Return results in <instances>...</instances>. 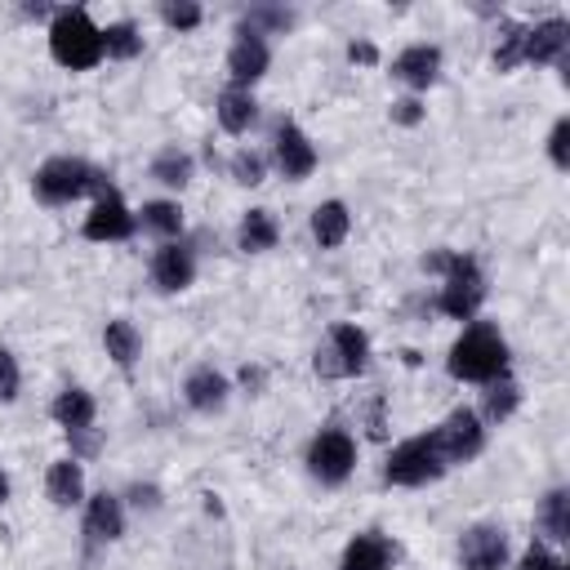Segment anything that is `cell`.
<instances>
[{
  "label": "cell",
  "mask_w": 570,
  "mask_h": 570,
  "mask_svg": "<svg viewBox=\"0 0 570 570\" xmlns=\"http://www.w3.org/2000/svg\"><path fill=\"white\" fill-rule=\"evenodd\" d=\"M450 374L463 383H494L508 374V343L494 325H468L450 347Z\"/></svg>",
  "instance_id": "1"
},
{
  "label": "cell",
  "mask_w": 570,
  "mask_h": 570,
  "mask_svg": "<svg viewBox=\"0 0 570 570\" xmlns=\"http://www.w3.org/2000/svg\"><path fill=\"white\" fill-rule=\"evenodd\" d=\"M49 53L71 71H89L107 58L102 27H94V18L85 9H58L53 27H49Z\"/></svg>",
  "instance_id": "2"
},
{
  "label": "cell",
  "mask_w": 570,
  "mask_h": 570,
  "mask_svg": "<svg viewBox=\"0 0 570 570\" xmlns=\"http://www.w3.org/2000/svg\"><path fill=\"white\" fill-rule=\"evenodd\" d=\"M85 191L102 196V191H111V183L94 165H85L80 156H53V160H45L36 169V196L45 205H67V200H76Z\"/></svg>",
  "instance_id": "3"
},
{
  "label": "cell",
  "mask_w": 570,
  "mask_h": 570,
  "mask_svg": "<svg viewBox=\"0 0 570 570\" xmlns=\"http://www.w3.org/2000/svg\"><path fill=\"white\" fill-rule=\"evenodd\" d=\"M445 285H441V312L454 316V321H472L481 298H485V276L476 267V258L468 254H445V267H441Z\"/></svg>",
  "instance_id": "4"
},
{
  "label": "cell",
  "mask_w": 570,
  "mask_h": 570,
  "mask_svg": "<svg viewBox=\"0 0 570 570\" xmlns=\"http://www.w3.org/2000/svg\"><path fill=\"white\" fill-rule=\"evenodd\" d=\"M383 472H387L392 485H428V481H436V476L445 472V459H441V450H436V441H432V432H428V436L401 441V445L392 450V459H387Z\"/></svg>",
  "instance_id": "5"
},
{
  "label": "cell",
  "mask_w": 570,
  "mask_h": 570,
  "mask_svg": "<svg viewBox=\"0 0 570 570\" xmlns=\"http://www.w3.org/2000/svg\"><path fill=\"white\" fill-rule=\"evenodd\" d=\"M370 365V338L356 325H334L330 343L316 352V374L321 379H352Z\"/></svg>",
  "instance_id": "6"
},
{
  "label": "cell",
  "mask_w": 570,
  "mask_h": 570,
  "mask_svg": "<svg viewBox=\"0 0 570 570\" xmlns=\"http://www.w3.org/2000/svg\"><path fill=\"white\" fill-rule=\"evenodd\" d=\"M356 463V441L343 428H325L321 436H312L307 445V472L325 485H338Z\"/></svg>",
  "instance_id": "7"
},
{
  "label": "cell",
  "mask_w": 570,
  "mask_h": 570,
  "mask_svg": "<svg viewBox=\"0 0 570 570\" xmlns=\"http://www.w3.org/2000/svg\"><path fill=\"white\" fill-rule=\"evenodd\" d=\"M432 441H436V450H441V459H445V468H450V463H468V459L481 454L485 428H481V419H476L472 410H454V414L432 432Z\"/></svg>",
  "instance_id": "8"
},
{
  "label": "cell",
  "mask_w": 570,
  "mask_h": 570,
  "mask_svg": "<svg viewBox=\"0 0 570 570\" xmlns=\"http://www.w3.org/2000/svg\"><path fill=\"white\" fill-rule=\"evenodd\" d=\"M459 561H463V570H503V561H508V534L499 525H472V530H463Z\"/></svg>",
  "instance_id": "9"
},
{
  "label": "cell",
  "mask_w": 570,
  "mask_h": 570,
  "mask_svg": "<svg viewBox=\"0 0 570 570\" xmlns=\"http://www.w3.org/2000/svg\"><path fill=\"white\" fill-rule=\"evenodd\" d=\"M129 232H134V214L125 209V200L116 191H102L85 218V236L89 240H125Z\"/></svg>",
  "instance_id": "10"
},
{
  "label": "cell",
  "mask_w": 570,
  "mask_h": 570,
  "mask_svg": "<svg viewBox=\"0 0 570 570\" xmlns=\"http://www.w3.org/2000/svg\"><path fill=\"white\" fill-rule=\"evenodd\" d=\"M276 165H281V174L294 178V183L316 169V147H312V138H307L298 125H281V129H276Z\"/></svg>",
  "instance_id": "11"
},
{
  "label": "cell",
  "mask_w": 570,
  "mask_h": 570,
  "mask_svg": "<svg viewBox=\"0 0 570 570\" xmlns=\"http://www.w3.org/2000/svg\"><path fill=\"white\" fill-rule=\"evenodd\" d=\"M151 281L165 289V294H178V289H187L191 281H196V258H191V249L187 245H160L156 249V258H151Z\"/></svg>",
  "instance_id": "12"
},
{
  "label": "cell",
  "mask_w": 570,
  "mask_h": 570,
  "mask_svg": "<svg viewBox=\"0 0 570 570\" xmlns=\"http://www.w3.org/2000/svg\"><path fill=\"white\" fill-rule=\"evenodd\" d=\"M436 71H441V49L436 45H410L392 62V76L405 80L410 89H428L436 80Z\"/></svg>",
  "instance_id": "13"
},
{
  "label": "cell",
  "mask_w": 570,
  "mask_h": 570,
  "mask_svg": "<svg viewBox=\"0 0 570 570\" xmlns=\"http://www.w3.org/2000/svg\"><path fill=\"white\" fill-rule=\"evenodd\" d=\"M267 62H272V53H267V45L258 40V36H240L236 45H232V53H227V71H232V89H245V85H254L263 71H267Z\"/></svg>",
  "instance_id": "14"
},
{
  "label": "cell",
  "mask_w": 570,
  "mask_h": 570,
  "mask_svg": "<svg viewBox=\"0 0 570 570\" xmlns=\"http://www.w3.org/2000/svg\"><path fill=\"white\" fill-rule=\"evenodd\" d=\"M566 45H570V27H566V18H548V22H539V27H525V62H557L561 53H566Z\"/></svg>",
  "instance_id": "15"
},
{
  "label": "cell",
  "mask_w": 570,
  "mask_h": 570,
  "mask_svg": "<svg viewBox=\"0 0 570 570\" xmlns=\"http://www.w3.org/2000/svg\"><path fill=\"white\" fill-rule=\"evenodd\" d=\"M85 534L94 539V543H111V539H120L125 534V508H120V499L116 494H94L89 499V512H85Z\"/></svg>",
  "instance_id": "16"
},
{
  "label": "cell",
  "mask_w": 570,
  "mask_h": 570,
  "mask_svg": "<svg viewBox=\"0 0 570 570\" xmlns=\"http://www.w3.org/2000/svg\"><path fill=\"white\" fill-rule=\"evenodd\" d=\"M392 543L383 534H356L347 548H343V566L338 570H392Z\"/></svg>",
  "instance_id": "17"
},
{
  "label": "cell",
  "mask_w": 570,
  "mask_h": 570,
  "mask_svg": "<svg viewBox=\"0 0 570 570\" xmlns=\"http://www.w3.org/2000/svg\"><path fill=\"white\" fill-rule=\"evenodd\" d=\"M183 396H187V405L191 410H200V414H214V410H223V401H227V379L218 374V370H191L187 374V383H183Z\"/></svg>",
  "instance_id": "18"
},
{
  "label": "cell",
  "mask_w": 570,
  "mask_h": 570,
  "mask_svg": "<svg viewBox=\"0 0 570 570\" xmlns=\"http://www.w3.org/2000/svg\"><path fill=\"white\" fill-rule=\"evenodd\" d=\"M347 227H352V214H347L343 200H325V205L312 209V236H316L321 249L343 245V240H347Z\"/></svg>",
  "instance_id": "19"
},
{
  "label": "cell",
  "mask_w": 570,
  "mask_h": 570,
  "mask_svg": "<svg viewBox=\"0 0 570 570\" xmlns=\"http://www.w3.org/2000/svg\"><path fill=\"white\" fill-rule=\"evenodd\" d=\"M49 499L58 503V508H76L80 499H85V472H80V463L76 459H58L53 468H49Z\"/></svg>",
  "instance_id": "20"
},
{
  "label": "cell",
  "mask_w": 570,
  "mask_h": 570,
  "mask_svg": "<svg viewBox=\"0 0 570 570\" xmlns=\"http://www.w3.org/2000/svg\"><path fill=\"white\" fill-rule=\"evenodd\" d=\"M53 419H58L67 432L94 428V396H89L85 387H62L58 401H53Z\"/></svg>",
  "instance_id": "21"
},
{
  "label": "cell",
  "mask_w": 570,
  "mask_h": 570,
  "mask_svg": "<svg viewBox=\"0 0 570 570\" xmlns=\"http://www.w3.org/2000/svg\"><path fill=\"white\" fill-rule=\"evenodd\" d=\"M276 236H281V227H276V218H272L267 209H249V214L240 218V232H236V245H240L245 254H263V249H272V245H276Z\"/></svg>",
  "instance_id": "22"
},
{
  "label": "cell",
  "mask_w": 570,
  "mask_h": 570,
  "mask_svg": "<svg viewBox=\"0 0 570 570\" xmlns=\"http://www.w3.org/2000/svg\"><path fill=\"white\" fill-rule=\"evenodd\" d=\"M254 116H258V107H254L249 89H223L218 94V125L227 134H245L254 125Z\"/></svg>",
  "instance_id": "23"
},
{
  "label": "cell",
  "mask_w": 570,
  "mask_h": 570,
  "mask_svg": "<svg viewBox=\"0 0 570 570\" xmlns=\"http://www.w3.org/2000/svg\"><path fill=\"white\" fill-rule=\"evenodd\" d=\"M102 343H107V356L120 365V370H129L134 361H138V347H142V338H138V330L125 321V316H116V321H107V330H102Z\"/></svg>",
  "instance_id": "24"
},
{
  "label": "cell",
  "mask_w": 570,
  "mask_h": 570,
  "mask_svg": "<svg viewBox=\"0 0 570 570\" xmlns=\"http://www.w3.org/2000/svg\"><path fill=\"white\" fill-rule=\"evenodd\" d=\"M539 525L548 539L566 543L570 539V494L566 490H548V499L539 503Z\"/></svg>",
  "instance_id": "25"
},
{
  "label": "cell",
  "mask_w": 570,
  "mask_h": 570,
  "mask_svg": "<svg viewBox=\"0 0 570 570\" xmlns=\"http://www.w3.org/2000/svg\"><path fill=\"white\" fill-rule=\"evenodd\" d=\"M151 178L165 183V187H187V183H191V156L178 151V147H165V151L151 160Z\"/></svg>",
  "instance_id": "26"
},
{
  "label": "cell",
  "mask_w": 570,
  "mask_h": 570,
  "mask_svg": "<svg viewBox=\"0 0 570 570\" xmlns=\"http://www.w3.org/2000/svg\"><path fill=\"white\" fill-rule=\"evenodd\" d=\"M102 49H107V58H138L142 53V36H138L134 22H111L102 31Z\"/></svg>",
  "instance_id": "27"
},
{
  "label": "cell",
  "mask_w": 570,
  "mask_h": 570,
  "mask_svg": "<svg viewBox=\"0 0 570 570\" xmlns=\"http://www.w3.org/2000/svg\"><path fill=\"white\" fill-rule=\"evenodd\" d=\"M517 401H521V387H517L512 379H494L490 392H485V419H490V423H503V419L517 410Z\"/></svg>",
  "instance_id": "28"
},
{
  "label": "cell",
  "mask_w": 570,
  "mask_h": 570,
  "mask_svg": "<svg viewBox=\"0 0 570 570\" xmlns=\"http://www.w3.org/2000/svg\"><path fill=\"white\" fill-rule=\"evenodd\" d=\"M521 53H525V27L503 22V36H499V45H494V67H499V71H512L517 62H525Z\"/></svg>",
  "instance_id": "29"
},
{
  "label": "cell",
  "mask_w": 570,
  "mask_h": 570,
  "mask_svg": "<svg viewBox=\"0 0 570 570\" xmlns=\"http://www.w3.org/2000/svg\"><path fill=\"white\" fill-rule=\"evenodd\" d=\"M142 227L174 236V232H183V209L174 200H151V205H142Z\"/></svg>",
  "instance_id": "30"
},
{
  "label": "cell",
  "mask_w": 570,
  "mask_h": 570,
  "mask_svg": "<svg viewBox=\"0 0 570 570\" xmlns=\"http://www.w3.org/2000/svg\"><path fill=\"white\" fill-rule=\"evenodd\" d=\"M289 22H294V13H289V9H249V18L240 22V36H258V40H263V27L285 31Z\"/></svg>",
  "instance_id": "31"
},
{
  "label": "cell",
  "mask_w": 570,
  "mask_h": 570,
  "mask_svg": "<svg viewBox=\"0 0 570 570\" xmlns=\"http://www.w3.org/2000/svg\"><path fill=\"white\" fill-rule=\"evenodd\" d=\"M263 169H267V165H263L258 151H236V156H232V178H236L240 187H258V183H263Z\"/></svg>",
  "instance_id": "32"
},
{
  "label": "cell",
  "mask_w": 570,
  "mask_h": 570,
  "mask_svg": "<svg viewBox=\"0 0 570 570\" xmlns=\"http://www.w3.org/2000/svg\"><path fill=\"white\" fill-rule=\"evenodd\" d=\"M548 156H552L557 169L570 165V120H557V125H552V134H548Z\"/></svg>",
  "instance_id": "33"
},
{
  "label": "cell",
  "mask_w": 570,
  "mask_h": 570,
  "mask_svg": "<svg viewBox=\"0 0 570 570\" xmlns=\"http://www.w3.org/2000/svg\"><path fill=\"white\" fill-rule=\"evenodd\" d=\"M160 18L178 31H191L200 22V4H160Z\"/></svg>",
  "instance_id": "34"
},
{
  "label": "cell",
  "mask_w": 570,
  "mask_h": 570,
  "mask_svg": "<svg viewBox=\"0 0 570 570\" xmlns=\"http://www.w3.org/2000/svg\"><path fill=\"white\" fill-rule=\"evenodd\" d=\"M18 383H22V379H18V361L0 347V401H13V396H18Z\"/></svg>",
  "instance_id": "35"
},
{
  "label": "cell",
  "mask_w": 570,
  "mask_h": 570,
  "mask_svg": "<svg viewBox=\"0 0 570 570\" xmlns=\"http://www.w3.org/2000/svg\"><path fill=\"white\" fill-rule=\"evenodd\" d=\"M392 120H396V125H419V120H423V102H419V98L392 102Z\"/></svg>",
  "instance_id": "36"
},
{
  "label": "cell",
  "mask_w": 570,
  "mask_h": 570,
  "mask_svg": "<svg viewBox=\"0 0 570 570\" xmlns=\"http://www.w3.org/2000/svg\"><path fill=\"white\" fill-rule=\"evenodd\" d=\"M521 570H566L548 548H530L525 557H521Z\"/></svg>",
  "instance_id": "37"
},
{
  "label": "cell",
  "mask_w": 570,
  "mask_h": 570,
  "mask_svg": "<svg viewBox=\"0 0 570 570\" xmlns=\"http://www.w3.org/2000/svg\"><path fill=\"white\" fill-rule=\"evenodd\" d=\"M347 58H352V62H365V67H370V62H374L379 53H374V45H370V40H352V45H347Z\"/></svg>",
  "instance_id": "38"
},
{
  "label": "cell",
  "mask_w": 570,
  "mask_h": 570,
  "mask_svg": "<svg viewBox=\"0 0 570 570\" xmlns=\"http://www.w3.org/2000/svg\"><path fill=\"white\" fill-rule=\"evenodd\" d=\"M4 499H9V476L0 472V503H4Z\"/></svg>",
  "instance_id": "39"
}]
</instances>
